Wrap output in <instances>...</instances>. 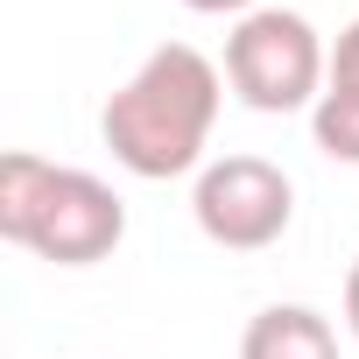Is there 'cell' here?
Listing matches in <instances>:
<instances>
[{"mask_svg":"<svg viewBox=\"0 0 359 359\" xmlns=\"http://www.w3.org/2000/svg\"><path fill=\"white\" fill-rule=\"evenodd\" d=\"M219 106H226V71L205 50H191V43H162L99 106V141L113 148V162L127 176L169 184V176L205 169Z\"/></svg>","mask_w":359,"mask_h":359,"instance_id":"obj_1","label":"cell"},{"mask_svg":"<svg viewBox=\"0 0 359 359\" xmlns=\"http://www.w3.org/2000/svg\"><path fill=\"white\" fill-rule=\"evenodd\" d=\"M0 240L29 247L50 268H92L127 240V205L92 169L8 148L0 155Z\"/></svg>","mask_w":359,"mask_h":359,"instance_id":"obj_2","label":"cell"},{"mask_svg":"<svg viewBox=\"0 0 359 359\" xmlns=\"http://www.w3.org/2000/svg\"><path fill=\"white\" fill-rule=\"evenodd\" d=\"M226 85L254 113H310L331 85V43L296 8H254L226 36Z\"/></svg>","mask_w":359,"mask_h":359,"instance_id":"obj_3","label":"cell"},{"mask_svg":"<svg viewBox=\"0 0 359 359\" xmlns=\"http://www.w3.org/2000/svg\"><path fill=\"white\" fill-rule=\"evenodd\" d=\"M191 219L212 247L226 254H261L289 233L296 219V184L289 169L268 162V155H219L198 169L191 184Z\"/></svg>","mask_w":359,"mask_h":359,"instance_id":"obj_4","label":"cell"},{"mask_svg":"<svg viewBox=\"0 0 359 359\" xmlns=\"http://www.w3.org/2000/svg\"><path fill=\"white\" fill-rule=\"evenodd\" d=\"M240 359H338V331L310 303H268L247 317Z\"/></svg>","mask_w":359,"mask_h":359,"instance_id":"obj_5","label":"cell"},{"mask_svg":"<svg viewBox=\"0 0 359 359\" xmlns=\"http://www.w3.org/2000/svg\"><path fill=\"white\" fill-rule=\"evenodd\" d=\"M310 141H317L331 162L359 169V92H338V85H324V99L310 106Z\"/></svg>","mask_w":359,"mask_h":359,"instance_id":"obj_6","label":"cell"},{"mask_svg":"<svg viewBox=\"0 0 359 359\" xmlns=\"http://www.w3.org/2000/svg\"><path fill=\"white\" fill-rule=\"evenodd\" d=\"M331 85L338 92H359V15L338 29V43H331Z\"/></svg>","mask_w":359,"mask_h":359,"instance_id":"obj_7","label":"cell"},{"mask_svg":"<svg viewBox=\"0 0 359 359\" xmlns=\"http://www.w3.org/2000/svg\"><path fill=\"white\" fill-rule=\"evenodd\" d=\"M184 8H191V15H233V22H240V15L261 8V0H184Z\"/></svg>","mask_w":359,"mask_h":359,"instance_id":"obj_8","label":"cell"},{"mask_svg":"<svg viewBox=\"0 0 359 359\" xmlns=\"http://www.w3.org/2000/svg\"><path fill=\"white\" fill-rule=\"evenodd\" d=\"M345 324H352V338H359V261H352V275H345Z\"/></svg>","mask_w":359,"mask_h":359,"instance_id":"obj_9","label":"cell"}]
</instances>
